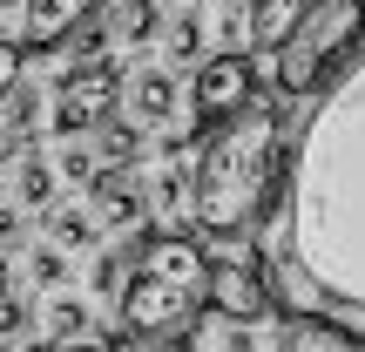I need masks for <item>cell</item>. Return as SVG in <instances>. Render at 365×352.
Returning <instances> with one entry per match:
<instances>
[{
  "instance_id": "1",
  "label": "cell",
  "mask_w": 365,
  "mask_h": 352,
  "mask_svg": "<svg viewBox=\"0 0 365 352\" xmlns=\"http://www.w3.org/2000/svg\"><path fill=\"white\" fill-rule=\"evenodd\" d=\"M291 264L318 298L365 318V48L339 68L312 122H298V170H284Z\"/></svg>"
},
{
  "instance_id": "4",
  "label": "cell",
  "mask_w": 365,
  "mask_h": 352,
  "mask_svg": "<svg viewBox=\"0 0 365 352\" xmlns=\"http://www.w3.org/2000/svg\"><path fill=\"white\" fill-rule=\"evenodd\" d=\"M115 298H122V332H143V339H170V332L203 318V285L170 278V271H143V264H135V278H122Z\"/></svg>"
},
{
  "instance_id": "24",
  "label": "cell",
  "mask_w": 365,
  "mask_h": 352,
  "mask_svg": "<svg viewBox=\"0 0 365 352\" xmlns=\"http://www.w3.org/2000/svg\"><path fill=\"white\" fill-rule=\"evenodd\" d=\"M27 271H34V285H61L68 264H61V251H34V264H27Z\"/></svg>"
},
{
  "instance_id": "14",
  "label": "cell",
  "mask_w": 365,
  "mask_h": 352,
  "mask_svg": "<svg viewBox=\"0 0 365 352\" xmlns=\"http://www.w3.org/2000/svg\"><path fill=\"white\" fill-rule=\"evenodd\" d=\"M48 231H54V251H81V244L102 237V223H95L88 203H54L48 210Z\"/></svg>"
},
{
  "instance_id": "8",
  "label": "cell",
  "mask_w": 365,
  "mask_h": 352,
  "mask_svg": "<svg viewBox=\"0 0 365 352\" xmlns=\"http://www.w3.org/2000/svg\"><path fill=\"white\" fill-rule=\"evenodd\" d=\"M277 352H365V332H352V318L291 305V312H284V332H277Z\"/></svg>"
},
{
  "instance_id": "2",
  "label": "cell",
  "mask_w": 365,
  "mask_h": 352,
  "mask_svg": "<svg viewBox=\"0 0 365 352\" xmlns=\"http://www.w3.org/2000/svg\"><path fill=\"white\" fill-rule=\"evenodd\" d=\"M284 203V116L271 102H244L223 116V136L203 149L190 183V217L203 237H257V223Z\"/></svg>"
},
{
  "instance_id": "19",
  "label": "cell",
  "mask_w": 365,
  "mask_h": 352,
  "mask_svg": "<svg viewBox=\"0 0 365 352\" xmlns=\"http://www.w3.org/2000/svg\"><path fill=\"white\" fill-rule=\"evenodd\" d=\"M163 48H170V61H176V68H190V61H196V48H203V27H196V14H176V21L163 27Z\"/></svg>"
},
{
  "instance_id": "6",
  "label": "cell",
  "mask_w": 365,
  "mask_h": 352,
  "mask_svg": "<svg viewBox=\"0 0 365 352\" xmlns=\"http://www.w3.org/2000/svg\"><path fill=\"white\" fill-rule=\"evenodd\" d=\"M203 312L217 318H264L271 312V264L244 244V258H210V278H203Z\"/></svg>"
},
{
  "instance_id": "7",
  "label": "cell",
  "mask_w": 365,
  "mask_h": 352,
  "mask_svg": "<svg viewBox=\"0 0 365 352\" xmlns=\"http://www.w3.org/2000/svg\"><path fill=\"white\" fill-rule=\"evenodd\" d=\"M196 129H217L223 116H237L244 102H257V61L244 48H223L196 68Z\"/></svg>"
},
{
  "instance_id": "15",
  "label": "cell",
  "mask_w": 365,
  "mask_h": 352,
  "mask_svg": "<svg viewBox=\"0 0 365 352\" xmlns=\"http://www.w3.org/2000/svg\"><path fill=\"white\" fill-rule=\"evenodd\" d=\"M108 21H115V34H122V41L149 48V41L163 34V0H122V7L108 14Z\"/></svg>"
},
{
  "instance_id": "25",
  "label": "cell",
  "mask_w": 365,
  "mask_h": 352,
  "mask_svg": "<svg viewBox=\"0 0 365 352\" xmlns=\"http://www.w3.org/2000/svg\"><path fill=\"white\" fill-rule=\"evenodd\" d=\"M14 237H21V210L0 203V244H14Z\"/></svg>"
},
{
  "instance_id": "26",
  "label": "cell",
  "mask_w": 365,
  "mask_h": 352,
  "mask_svg": "<svg viewBox=\"0 0 365 352\" xmlns=\"http://www.w3.org/2000/svg\"><path fill=\"white\" fill-rule=\"evenodd\" d=\"M54 352H102V346H88V339H68V346H54Z\"/></svg>"
},
{
  "instance_id": "22",
  "label": "cell",
  "mask_w": 365,
  "mask_h": 352,
  "mask_svg": "<svg viewBox=\"0 0 365 352\" xmlns=\"http://www.w3.org/2000/svg\"><path fill=\"white\" fill-rule=\"evenodd\" d=\"M21 326H27V298L0 291V346H7V339H21Z\"/></svg>"
},
{
  "instance_id": "16",
  "label": "cell",
  "mask_w": 365,
  "mask_h": 352,
  "mask_svg": "<svg viewBox=\"0 0 365 352\" xmlns=\"http://www.w3.org/2000/svg\"><path fill=\"white\" fill-rule=\"evenodd\" d=\"M95 156H102V163H135V156H143V129L122 122V116H102V122H95Z\"/></svg>"
},
{
  "instance_id": "23",
  "label": "cell",
  "mask_w": 365,
  "mask_h": 352,
  "mask_svg": "<svg viewBox=\"0 0 365 352\" xmlns=\"http://www.w3.org/2000/svg\"><path fill=\"white\" fill-rule=\"evenodd\" d=\"M21 61H27V54H21V41H0V102H7V89L21 81Z\"/></svg>"
},
{
  "instance_id": "20",
  "label": "cell",
  "mask_w": 365,
  "mask_h": 352,
  "mask_svg": "<svg viewBox=\"0 0 365 352\" xmlns=\"http://www.w3.org/2000/svg\"><path fill=\"white\" fill-rule=\"evenodd\" d=\"M54 170H61L68 183H81V190H88V176H95V156H88V149H81V143H68V149H61V163H54Z\"/></svg>"
},
{
  "instance_id": "21",
  "label": "cell",
  "mask_w": 365,
  "mask_h": 352,
  "mask_svg": "<svg viewBox=\"0 0 365 352\" xmlns=\"http://www.w3.org/2000/svg\"><path fill=\"white\" fill-rule=\"evenodd\" d=\"M217 352H257V339H250L244 318H217Z\"/></svg>"
},
{
  "instance_id": "12",
  "label": "cell",
  "mask_w": 365,
  "mask_h": 352,
  "mask_svg": "<svg viewBox=\"0 0 365 352\" xmlns=\"http://www.w3.org/2000/svg\"><path fill=\"white\" fill-rule=\"evenodd\" d=\"M304 7H312V0H250V14H244V48L250 54H277V48H284V34L304 21Z\"/></svg>"
},
{
  "instance_id": "13",
  "label": "cell",
  "mask_w": 365,
  "mask_h": 352,
  "mask_svg": "<svg viewBox=\"0 0 365 352\" xmlns=\"http://www.w3.org/2000/svg\"><path fill=\"white\" fill-rule=\"evenodd\" d=\"M143 210L156 223H190V170H176V163L156 170V183L143 190Z\"/></svg>"
},
{
  "instance_id": "18",
  "label": "cell",
  "mask_w": 365,
  "mask_h": 352,
  "mask_svg": "<svg viewBox=\"0 0 365 352\" xmlns=\"http://www.w3.org/2000/svg\"><path fill=\"white\" fill-rule=\"evenodd\" d=\"M81 332H88V305L81 298H54L48 305V339L68 346V339H81Z\"/></svg>"
},
{
  "instance_id": "27",
  "label": "cell",
  "mask_w": 365,
  "mask_h": 352,
  "mask_svg": "<svg viewBox=\"0 0 365 352\" xmlns=\"http://www.w3.org/2000/svg\"><path fill=\"white\" fill-rule=\"evenodd\" d=\"M14 285V264H7V251H0V291H7Z\"/></svg>"
},
{
  "instance_id": "3",
  "label": "cell",
  "mask_w": 365,
  "mask_h": 352,
  "mask_svg": "<svg viewBox=\"0 0 365 352\" xmlns=\"http://www.w3.org/2000/svg\"><path fill=\"white\" fill-rule=\"evenodd\" d=\"M365 48V0H312L277 48V95H318Z\"/></svg>"
},
{
  "instance_id": "9",
  "label": "cell",
  "mask_w": 365,
  "mask_h": 352,
  "mask_svg": "<svg viewBox=\"0 0 365 352\" xmlns=\"http://www.w3.org/2000/svg\"><path fill=\"white\" fill-rule=\"evenodd\" d=\"M88 210H95V223H143V183H135L129 163H95Z\"/></svg>"
},
{
  "instance_id": "29",
  "label": "cell",
  "mask_w": 365,
  "mask_h": 352,
  "mask_svg": "<svg viewBox=\"0 0 365 352\" xmlns=\"http://www.w3.org/2000/svg\"><path fill=\"white\" fill-rule=\"evenodd\" d=\"M237 7H244V0H237Z\"/></svg>"
},
{
  "instance_id": "28",
  "label": "cell",
  "mask_w": 365,
  "mask_h": 352,
  "mask_svg": "<svg viewBox=\"0 0 365 352\" xmlns=\"http://www.w3.org/2000/svg\"><path fill=\"white\" fill-rule=\"evenodd\" d=\"M0 7H21V0H0Z\"/></svg>"
},
{
  "instance_id": "17",
  "label": "cell",
  "mask_w": 365,
  "mask_h": 352,
  "mask_svg": "<svg viewBox=\"0 0 365 352\" xmlns=\"http://www.w3.org/2000/svg\"><path fill=\"white\" fill-rule=\"evenodd\" d=\"M14 196H21L27 210H48V203H54V170L34 156V149H27V163L14 170Z\"/></svg>"
},
{
  "instance_id": "5",
  "label": "cell",
  "mask_w": 365,
  "mask_h": 352,
  "mask_svg": "<svg viewBox=\"0 0 365 352\" xmlns=\"http://www.w3.org/2000/svg\"><path fill=\"white\" fill-rule=\"evenodd\" d=\"M122 102V68L108 54H88V61H68L61 89H54V136H88L102 116H115Z\"/></svg>"
},
{
  "instance_id": "11",
  "label": "cell",
  "mask_w": 365,
  "mask_h": 352,
  "mask_svg": "<svg viewBox=\"0 0 365 352\" xmlns=\"http://www.w3.org/2000/svg\"><path fill=\"white\" fill-rule=\"evenodd\" d=\"M122 102H129L135 129H163V122L176 116V75L170 68H143L135 81H122Z\"/></svg>"
},
{
  "instance_id": "10",
  "label": "cell",
  "mask_w": 365,
  "mask_h": 352,
  "mask_svg": "<svg viewBox=\"0 0 365 352\" xmlns=\"http://www.w3.org/2000/svg\"><path fill=\"white\" fill-rule=\"evenodd\" d=\"M81 14H95V0H27V34L21 54H54L68 34H75Z\"/></svg>"
}]
</instances>
